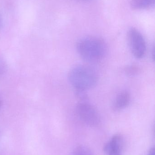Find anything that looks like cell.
<instances>
[{"instance_id":"cell-2","label":"cell","mask_w":155,"mask_h":155,"mask_svg":"<svg viewBox=\"0 0 155 155\" xmlns=\"http://www.w3.org/2000/svg\"><path fill=\"white\" fill-rule=\"evenodd\" d=\"M68 80L76 91H85L94 87L98 81L96 72L91 67L79 65L71 69Z\"/></svg>"},{"instance_id":"cell-7","label":"cell","mask_w":155,"mask_h":155,"mask_svg":"<svg viewBox=\"0 0 155 155\" xmlns=\"http://www.w3.org/2000/svg\"><path fill=\"white\" fill-rule=\"evenodd\" d=\"M155 0H133L131 6L136 10L148 9L154 7Z\"/></svg>"},{"instance_id":"cell-4","label":"cell","mask_w":155,"mask_h":155,"mask_svg":"<svg viewBox=\"0 0 155 155\" xmlns=\"http://www.w3.org/2000/svg\"><path fill=\"white\" fill-rule=\"evenodd\" d=\"M128 43L133 55L136 59L143 58L146 53V44L142 34L135 28H131L127 35Z\"/></svg>"},{"instance_id":"cell-11","label":"cell","mask_w":155,"mask_h":155,"mask_svg":"<svg viewBox=\"0 0 155 155\" xmlns=\"http://www.w3.org/2000/svg\"><path fill=\"white\" fill-rule=\"evenodd\" d=\"M2 17L0 15V29L2 28Z\"/></svg>"},{"instance_id":"cell-8","label":"cell","mask_w":155,"mask_h":155,"mask_svg":"<svg viewBox=\"0 0 155 155\" xmlns=\"http://www.w3.org/2000/svg\"><path fill=\"white\" fill-rule=\"evenodd\" d=\"M71 155H94L93 151L88 147L80 145L74 149Z\"/></svg>"},{"instance_id":"cell-10","label":"cell","mask_w":155,"mask_h":155,"mask_svg":"<svg viewBox=\"0 0 155 155\" xmlns=\"http://www.w3.org/2000/svg\"><path fill=\"white\" fill-rule=\"evenodd\" d=\"M147 155H155V147H152Z\"/></svg>"},{"instance_id":"cell-9","label":"cell","mask_w":155,"mask_h":155,"mask_svg":"<svg viewBox=\"0 0 155 155\" xmlns=\"http://www.w3.org/2000/svg\"><path fill=\"white\" fill-rule=\"evenodd\" d=\"M125 72L127 75L130 76L136 75L139 73V69L137 66L134 65H130L125 69Z\"/></svg>"},{"instance_id":"cell-1","label":"cell","mask_w":155,"mask_h":155,"mask_svg":"<svg viewBox=\"0 0 155 155\" xmlns=\"http://www.w3.org/2000/svg\"><path fill=\"white\" fill-rule=\"evenodd\" d=\"M76 49L85 61L95 62L102 60L106 53V46L100 38L93 36L82 38L77 42Z\"/></svg>"},{"instance_id":"cell-13","label":"cell","mask_w":155,"mask_h":155,"mask_svg":"<svg viewBox=\"0 0 155 155\" xmlns=\"http://www.w3.org/2000/svg\"><path fill=\"white\" fill-rule=\"evenodd\" d=\"M122 155V153H117V154H113V155Z\"/></svg>"},{"instance_id":"cell-6","label":"cell","mask_w":155,"mask_h":155,"mask_svg":"<svg viewBox=\"0 0 155 155\" xmlns=\"http://www.w3.org/2000/svg\"><path fill=\"white\" fill-rule=\"evenodd\" d=\"M131 101V95L126 91H122L119 93L113 102V108L115 111H120L129 105Z\"/></svg>"},{"instance_id":"cell-3","label":"cell","mask_w":155,"mask_h":155,"mask_svg":"<svg viewBox=\"0 0 155 155\" xmlns=\"http://www.w3.org/2000/svg\"><path fill=\"white\" fill-rule=\"evenodd\" d=\"M76 112L80 120L90 127H96L101 122L100 115L93 106L86 102L79 103L76 107Z\"/></svg>"},{"instance_id":"cell-12","label":"cell","mask_w":155,"mask_h":155,"mask_svg":"<svg viewBox=\"0 0 155 155\" xmlns=\"http://www.w3.org/2000/svg\"><path fill=\"white\" fill-rule=\"evenodd\" d=\"M2 99H1V97H0V107H1V106H2Z\"/></svg>"},{"instance_id":"cell-5","label":"cell","mask_w":155,"mask_h":155,"mask_svg":"<svg viewBox=\"0 0 155 155\" xmlns=\"http://www.w3.org/2000/svg\"><path fill=\"white\" fill-rule=\"evenodd\" d=\"M123 138L119 134L115 135L103 147V151L107 155L122 153Z\"/></svg>"}]
</instances>
